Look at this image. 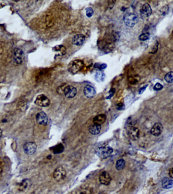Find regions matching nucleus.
Listing matches in <instances>:
<instances>
[{
  "label": "nucleus",
  "mask_w": 173,
  "mask_h": 194,
  "mask_svg": "<svg viewBox=\"0 0 173 194\" xmlns=\"http://www.w3.org/2000/svg\"><path fill=\"white\" fill-rule=\"evenodd\" d=\"M146 87H147V85H146V87L145 86V87H143V88H140V91H139V94H142V93H143L145 90V88H146Z\"/></svg>",
  "instance_id": "72a5a7b5"
},
{
  "label": "nucleus",
  "mask_w": 173,
  "mask_h": 194,
  "mask_svg": "<svg viewBox=\"0 0 173 194\" xmlns=\"http://www.w3.org/2000/svg\"><path fill=\"white\" fill-rule=\"evenodd\" d=\"M125 161L123 159L118 160L116 162V169L118 171H122L125 167Z\"/></svg>",
  "instance_id": "412c9836"
},
{
  "label": "nucleus",
  "mask_w": 173,
  "mask_h": 194,
  "mask_svg": "<svg viewBox=\"0 0 173 194\" xmlns=\"http://www.w3.org/2000/svg\"><path fill=\"white\" fill-rule=\"evenodd\" d=\"M163 131V126L162 124L160 123H156L153 125L151 128L150 133L153 136L158 137L160 136Z\"/></svg>",
  "instance_id": "9b49d317"
},
{
  "label": "nucleus",
  "mask_w": 173,
  "mask_h": 194,
  "mask_svg": "<svg viewBox=\"0 0 173 194\" xmlns=\"http://www.w3.org/2000/svg\"><path fill=\"white\" fill-rule=\"evenodd\" d=\"M66 176V172L63 167L60 166L57 167L53 173L54 179L57 182H60L65 178Z\"/></svg>",
  "instance_id": "20e7f679"
},
{
  "label": "nucleus",
  "mask_w": 173,
  "mask_h": 194,
  "mask_svg": "<svg viewBox=\"0 0 173 194\" xmlns=\"http://www.w3.org/2000/svg\"><path fill=\"white\" fill-rule=\"evenodd\" d=\"M2 129L0 128V138L1 137H2Z\"/></svg>",
  "instance_id": "c9c22d12"
},
{
  "label": "nucleus",
  "mask_w": 173,
  "mask_h": 194,
  "mask_svg": "<svg viewBox=\"0 0 173 194\" xmlns=\"http://www.w3.org/2000/svg\"><path fill=\"white\" fill-rule=\"evenodd\" d=\"M101 129V125L93 123L90 125L89 127V131L91 134L94 136L98 135L100 134Z\"/></svg>",
  "instance_id": "dca6fc26"
},
{
  "label": "nucleus",
  "mask_w": 173,
  "mask_h": 194,
  "mask_svg": "<svg viewBox=\"0 0 173 194\" xmlns=\"http://www.w3.org/2000/svg\"><path fill=\"white\" fill-rule=\"evenodd\" d=\"M23 149L26 154L32 155L35 154L37 151V146L33 142H27L24 144Z\"/></svg>",
  "instance_id": "423d86ee"
},
{
  "label": "nucleus",
  "mask_w": 173,
  "mask_h": 194,
  "mask_svg": "<svg viewBox=\"0 0 173 194\" xmlns=\"http://www.w3.org/2000/svg\"><path fill=\"white\" fill-rule=\"evenodd\" d=\"M24 53L19 48H15L13 51V61L16 64H21L24 60Z\"/></svg>",
  "instance_id": "39448f33"
},
{
  "label": "nucleus",
  "mask_w": 173,
  "mask_h": 194,
  "mask_svg": "<svg viewBox=\"0 0 173 194\" xmlns=\"http://www.w3.org/2000/svg\"><path fill=\"white\" fill-rule=\"evenodd\" d=\"M116 3V1H110L108 2V7L110 9H111L114 6V4Z\"/></svg>",
  "instance_id": "c756f323"
},
{
  "label": "nucleus",
  "mask_w": 173,
  "mask_h": 194,
  "mask_svg": "<svg viewBox=\"0 0 173 194\" xmlns=\"http://www.w3.org/2000/svg\"><path fill=\"white\" fill-rule=\"evenodd\" d=\"M162 88H163V86L160 83H156L153 87V89L155 91H160L162 90Z\"/></svg>",
  "instance_id": "cd10ccee"
},
{
  "label": "nucleus",
  "mask_w": 173,
  "mask_h": 194,
  "mask_svg": "<svg viewBox=\"0 0 173 194\" xmlns=\"http://www.w3.org/2000/svg\"><path fill=\"white\" fill-rule=\"evenodd\" d=\"M2 172H3V170L2 168L0 167V177L2 175Z\"/></svg>",
  "instance_id": "f704fd0d"
},
{
  "label": "nucleus",
  "mask_w": 173,
  "mask_h": 194,
  "mask_svg": "<svg viewBox=\"0 0 173 194\" xmlns=\"http://www.w3.org/2000/svg\"><path fill=\"white\" fill-rule=\"evenodd\" d=\"M107 120V116L104 114H99L94 117L93 119V122L95 124L101 125L104 123Z\"/></svg>",
  "instance_id": "a211bd4d"
},
{
  "label": "nucleus",
  "mask_w": 173,
  "mask_h": 194,
  "mask_svg": "<svg viewBox=\"0 0 173 194\" xmlns=\"http://www.w3.org/2000/svg\"><path fill=\"white\" fill-rule=\"evenodd\" d=\"M113 149L109 146H103L98 147L95 153L98 156L102 159H107L111 156L113 153Z\"/></svg>",
  "instance_id": "f257e3e1"
},
{
  "label": "nucleus",
  "mask_w": 173,
  "mask_h": 194,
  "mask_svg": "<svg viewBox=\"0 0 173 194\" xmlns=\"http://www.w3.org/2000/svg\"><path fill=\"white\" fill-rule=\"evenodd\" d=\"M140 13L142 16L144 17H148L152 14L151 7L148 3H145L140 9Z\"/></svg>",
  "instance_id": "2eb2a0df"
},
{
  "label": "nucleus",
  "mask_w": 173,
  "mask_h": 194,
  "mask_svg": "<svg viewBox=\"0 0 173 194\" xmlns=\"http://www.w3.org/2000/svg\"><path fill=\"white\" fill-rule=\"evenodd\" d=\"M98 64V66H96L95 67L99 68L100 69H104L105 68H107V65L105 64Z\"/></svg>",
  "instance_id": "2f4dec72"
},
{
  "label": "nucleus",
  "mask_w": 173,
  "mask_h": 194,
  "mask_svg": "<svg viewBox=\"0 0 173 194\" xmlns=\"http://www.w3.org/2000/svg\"><path fill=\"white\" fill-rule=\"evenodd\" d=\"M123 20L126 26L128 27H133L138 21V17L133 13H127L124 15Z\"/></svg>",
  "instance_id": "f03ea898"
},
{
  "label": "nucleus",
  "mask_w": 173,
  "mask_h": 194,
  "mask_svg": "<svg viewBox=\"0 0 173 194\" xmlns=\"http://www.w3.org/2000/svg\"><path fill=\"white\" fill-rule=\"evenodd\" d=\"M86 15L88 18H90L94 14V10L92 8L88 7L86 9Z\"/></svg>",
  "instance_id": "393cba45"
},
{
  "label": "nucleus",
  "mask_w": 173,
  "mask_h": 194,
  "mask_svg": "<svg viewBox=\"0 0 173 194\" xmlns=\"http://www.w3.org/2000/svg\"><path fill=\"white\" fill-rule=\"evenodd\" d=\"M96 93V92L95 88L91 85H86L84 88V94L87 98L89 99L93 98L95 96Z\"/></svg>",
  "instance_id": "f8f14e48"
},
{
  "label": "nucleus",
  "mask_w": 173,
  "mask_h": 194,
  "mask_svg": "<svg viewBox=\"0 0 173 194\" xmlns=\"http://www.w3.org/2000/svg\"><path fill=\"white\" fill-rule=\"evenodd\" d=\"M128 135L132 140H136L139 139L140 135V131L138 128L131 126L128 131Z\"/></svg>",
  "instance_id": "4468645a"
},
{
  "label": "nucleus",
  "mask_w": 173,
  "mask_h": 194,
  "mask_svg": "<svg viewBox=\"0 0 173 194\" xmlns=\"http://www.w3.org/2000/svg\"><path fill=\"white\" fill-rule=\"evenodd\" d=\"M115 92H116V90H114V88H111L109 92V96L107 97V99H110L114 95Z\"/></svg>",
  "instance_id": "c85d7f7f"
},
{
  "label": "nucleus",
  "mask_w": 173,
  "mask_h": 194,
  "mask_svg": "<svg viewBox=\"0 0 173 194\" xmlns=\"http://www.w3.org/2000/svg\"><path fill=\"white\" fill-rule=\"evenodd\" d=\"M111 180V177L107 171H103L99 175V181L102 185L105 186L110 185Z\"/></svg>",
  "instance_id": "1a4fd4ad"
},
{
  "label": "nucleus",
  "mask_w": 173,
  "mask_h": 194,
  "mask_svg": "<svg viewBox=\"0 0 173 194\" xmlns=\"http://www.w3.org/2000/svg\"><path fill=\"white\" fill-rule=\"evenodd\" d=\"M168 12V5H165L160 10V12L162 13V14L163 15H165L167 14Z\"/></svg>",
  "instance_id": "a878e982"
},
{
  "label": "nucleus",
  "mask_w": 173,
  "mask_h": 194,
  "mask_svg": "<svg viewBox=\"0 0 173 194\" xmlns=\"http://www.w3.org/2000/svg\"><path fill=\"white\" fill-rule=\"evenodd\" d=\"M36 120L39 125H45L48 123V116L44 112H40L37 114Z\"/></svg>",
  "instance_id": "9d476101"
},
{
  "label": "nucleus",
  "mask_w": 173,
  "mask_h": 194,
  "mask_svg": "<svg viewBox=\"0 0 173 194\" xmlns=\"http://www.w3.org/2000/svg\"><path fill=\"white\" fill-rule=\"evenodd\" d=\"M30 181L28 179L23 180L18 186L19 191H24L27 189L30 186Z\"/></svg>",
  "instance_id": "6ab92c4d"
},
{
  "label": "nucleus",
  "mask_w": 173,
  "mask_h": 194,
  "mask_svg": "<svg viewBox=\"0 0 173 194\" xmlns=\"http://www.w3.org/2000/svg\"><path fill=\"white\" fill-rule=\"evenodd\" d=\"M84 65V62L82 60H73L68 65V71L70 73L75 74L80 71L83 68Z\"/></svg>",
  "instance_id": "7ed1b4c3"
},
{
  "label": "nucleus",
  "mask_w": 173,
  "mask_h": 194,
  "mask_svg": "<svg viewBox=\"0 0 173 194\" xmlns=\"http://www.w3.org/2000/svg\"><path fill=\"white\" fill-rule=\"evenodd\" d=\"M92 192V189L90 188H85L80 192L81 194H91Z\"/></svg>",
  "instance_id": "bb28decb"
},
{
  "label": "nucleus",
  "mask_w": 173,
  "mask_h": 194,
  "mask_svg": "<svg viewBox=\"0 0 173 194\" xmlns=\"http://www.w3.org/2000/svg\"><path fill=\"white\" fill-rule=\"evenodd\" d=\"M63 93L67 98H73L76 96L77 90L73 85H67L64 88Z\"/></svg>",
  "instance_id": "6e6552de"
},
{
  "label": "nucleus",
  "mask_w": 173,
  "mask_h": 194,
  "mask_svg": "<svg viewBox=\"0 0 173 194\" xmlns=\"http://www.w3.org/2000/svg\"><path fill=\"white\" fill-rule=\"evenodd\" d=\"M35 103L38 106L42 107H46L49 105L50 101L49 99L44 95H40L37 97Z\"/></svg>",
  "instance_id": "0eeeda50"
},
{
  "label": "nucleus",
  "mask_w": 173,
  "mask_h": 194,
  "mask_svg": "<svg viewBox=\"0 0 173 194\" xmlns=\"http://www.w3.org/2000/svg\"><path fill=\"white\" fill-rule=\"evenodd\" d=\"M158 46H159L158 42H156V44L154 46V49H153L152 51H151V53L153 54V53H156L157 52V50H158Z\"/></svg>",
  "instance_id": "7c9ffc66"
},
{
  "label": "nucleus",
  "mask_w": 173,
  "mask_h": 194,
  "mask_svg": "<svg viewBox=\"0 0 173 194\" xmlns=\"http://www.w3.org/2000/svg\"><path fill=\"white\" fill-rule=\"evenodd\" d=\"M165 79L168 84H171L173 82V71H171L167 73L165 76Z\"/></svg>",
  "instance_id": "4be33fe9"
},
{
  "label": "nucleus",
  "mask_w": 173,
  "mask_h": 194,
  "mask_svg": "<svg viewBox=\"0 0 173 194\" xmlns=\"http://www.w3.org/2000/svg\"><path fill=\"white\" fill-rule=\"evenodd\" d=\"M168 174H169L170 177L173 178V168H171L170 169L169 172H168Z\"/></svg>",
  "instance_id": "473e14b6"
},
{
  "label": "nucleus",
  "mask_w": 173,
  "mask_h": 194,
  "mask_svg": "<svg viewBox=\"0 0 173 194\" xmlns=\"http://www.w3.org/2000/svg\"><path fill=\"white\" fill-rule=\"evenodd\" d=\"M149 36L150 34L148 32H145L140 35L139 37V39L142 41H145L149 39Z\"/></svg>",
  "instance_id": "b1692460"
},
{
  "label": "nucleus",
  "mask_w": 173,
  "mask_h": 194,
  "mask_svg": "<svg viewBox=\"0 0 173 194\" xmlns=\"http://www.w3.org/2000/svg\"></svg>",
  "instance_id": "e433bc0d"
},
{
  "label": "nucleus",
  "mask_w": 173,
  "mask_h": 194,
  "mask_svg": "<svg viewBox=\"0 0 173 194\" xmlns=\"http://www.w3.org/2000/svg\"><path fill=\"white\" fill-rule=\"evenodd\" d=\"M162 188L165 189H171L173 187V180L168 177H164L162 180Z\"/></svg>",
  "instance_id": "f3484780"
},
{
  "label": "nucleus",
  "mask_w": 173,
  "mask_h": 194,
  "mask_svg": "<svg viewBox=\"0 0 173 194\" xmlns=\"http://www.w3.org/2000/svg\"><path fill=\"white\" fill-rule=\"evenodd\" d=\"M64 149V148L63 146L61 144H58L51 148V151L55 154L62 153V152L63 151Z\"/></svg>",
  "instance_id": "aec40b11"
},
{
  "label": "nucleus",
  "mask_w": 173,
  "mask_h": 194,
  "mask_svg": "<svg viewBox=\"0 0 173 194\" xmlns=\"http://www.w3.org/2000/svg\"><path fill=\"white\" fill-rule=\"evenodd\" d=\"M86 37L83 34H77L72 38V44L76 46H81L85 41Z\"/></svg>",
  "instance_id": "ddd939ff"
},
{
  "label": "nucleus",
  "mask_w": 173,
  "mask_h": 194,
  "mask_svg": "<svg viewBox=\"0 0 173 194\" xmlns=\"http://www.w3.org/2000/svg\"><path fill=\"white\" fill-rule=\"evenodd\" d=\"M105 74L101 71L97 72L95 75V79L97 82H102L105 79Z\"/></svg>",
  "instance_id": "5701e85b"
}]
</instances>
